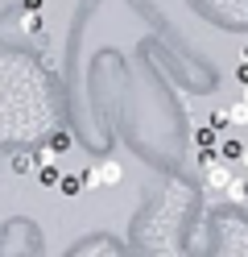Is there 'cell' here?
Wrapping results in <instances>:
<instances>
[{"label": "cell", "instance_id": "cell-1", "mask_svg": "<svg viewBox=\"0 0 248 257\" xmlns=\"http://www.w3.org/2000/svg\"><path fill=\"white\" fill-rule=\"evenodd\" d=\"M236 179V174L227 170V162H219V166H211V170H203V183H207V191H227V183Z\"/></svg>", "mask_w": 248, "mask_h": 257}, {"label": "cell", "instance_id": "cell-2", "mask_svg": "<svg viewBox=\"0 0 248 257\" xmlns=\"http://www.w3.org/2000/svg\"><path fill=\"white\" fill-rule=\"evenodd\" d=\"M223 195H227V203H248V179H240V174H236V179L227 183Z\"/></svg>", "mask_w": 248, "mask_h": 257}, {"label": "cell", "instance_id": "cell-3", "mask_svg": "<svg viewBox=\"0 0 248 257\" xmlns=\"http://www.w3.org/2000/svg\"><path fill=\"white\" fill-rule=\"evenodd\" d=\"M227 120L236 124V128H248V100H236V104H227Z\"/></svg>", "mask_w": 248, "mask_h": 257}, {"label": "cell", "instance_id": "cell-4", "mask_svg": "<svg viewBox=\"0 0 248 257\" xmlns=\"http://www.w3.org/2000/svg\"><path fill=\"white\" fill-rule=\"evenodd\" d=\"M240 154H244L240 141H231V137H223V141H219V158H223V162H240Z\"/></svg>", "mask_w": 248, "mask_h": 257}, {"label": "cell", "instance_id": "cell-5", "mask_svg": "<svg viewBox=\"0 0 248 257\" xmlns=\"http://www.w3.org/2000/svg\"><path fill=\"white\" fill-rule=\"evenodd\" d=\"M194 162H198V170L219 166V162H223V158H219V146H215V150H198V158H194Z\"/></svg>", "mask_w": 248, "mask_h": 257}, {"label": "cell", "instance_id": "cell-6", "mask_svg": "<svg viewBox=\"0 0 248 257\" xmlns=\"http://www.w3.org/2000/svg\"><path fill=\"white\" fill-rule=\"evenodd\" d=\"M215 137H219L215 128H194V141H198L203 150H215Z\"/></svg>", "mask_w": 248, "mask_h": 257}, {"label": "cell", "instance_id": "cell-7", "mask_svg": "<svg viewBox=\"0 0 248 257\" xmlns=\"http://www.w3.org/2000/svg\"><path fill=\"white\" fill-rule=\"evenodd\" d=\"M211 128H215V133H227V128H231V120H227V112L219 108V112H211Z\"/></svg>", "mask_w": 248, "mask_h": 257}, {"label": "cell", "instance_id": "cell-8", "mask_svg": "<svg viewBox=\"0 0 248 257\" xmlns=\"http://www.w3.org/2000/svg\"><path fill=\"white\" fill-rule=\"evenodd\" d=\"M38 174H42V183H46V187H58V183H62V179H58V166H42Z\"/></svg>", "mask_w": 248, "mask_h": 257}, {"label": "cell", "instance_id": "cell-9", "mask_svg": "<svg viewBox=\"0 0 248 257\" xmlns=\"http://www.w3.org/2000/svg\"><path fill=\"white\" fill-rule=\"evenodd\" d=\"M79 187H83V179H75V174H66V179H62V191H66V195H75Z\"/></svg>", "mask_w": 248, "mask_h": 257}, {"label": "cell", "instance_id": "cell-10", "mask_svg": "<svg viewBox=\"0 0 248 257\" xmlns=\"http://www.w3.org/2000/svg\"><path fill=\"white\" fill-rule=\"evenodd\" d=\"M21 25H25V29H38V25H42V17H38V13H33V17L25 13V17H21Z\"/></svg>", "mask_w": 248, "mask_h": 257}, {"label": "cell", "instance_id": "cell-11", "mask_svg": "<svg viewBox=\"0 0 248 257\" xmlns=\"http://www.w3.org/2000/svg\"><path fill=\"white\" fill-rule=\"evenodd\" d=\"M236 75H240V83L248 87V62H240V71H236Z\"/></svg>", "mask_w": 248, "mask_h": 257}, {"label": "cell", "instance_id": "cell-12", "mask_svg": "<svg viewBox=\"0 0 248 257\" xmlns=\"http://www.w3.org/2000/svg\"><path fill=\"white\" fill-rule=\"evenodd\" d=\"M240 162H244V166H248V146H244V154H240Z\"/></svg>", "mask_w": 248, "mask_h": 257}, {"label": "cell", "instance_id": "cell-13", "mask_svg": "<svg viewBox=\"0 0 248 257\" xmlns=\"http://www.w3.org/2000/svg\"><path fill=\"white\" fill-rule=\"evenodd\" d=\"M240 62H248V46H244V54H240Z\"/></svg>", "mask_w": 248, "mask_h": 257}, {"label": "cell", "instance_id": "cell-14", "mask_svg": "<svg viewBox=\"0 0 248 257\" xmlns=\"http://www.w3.org/2000/svg\"><path fill=\"white\" fill-rule=\"evenodd\" d=\"M240 100H248V87H244V95H240Z\"/></svg>", "mask_w": 248, "mask_h": 257}]
</instances>
